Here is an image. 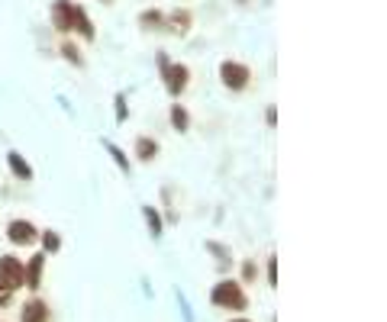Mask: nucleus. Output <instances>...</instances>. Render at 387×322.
<instances>
[{"label":"nucleus","mask_w":387,"mask_h":322,"mask_svg":"<svg viewBox=\"0 0 387 322\" xmlns=\"http://www.w3.org/2000/svg\"><path fill=\"white\" fill-rule=\"evenodd\" d=\"M20 322H52V313L45 306V300L33 296V300L23 303V313H20Z\"/></svg>","instance_id":"nucleus-8"},{"label":"nucleus","mask_w":387,"mask_h":322,"mask_svg":"<svg viewBox=\"0 0 387 322\" xmlns=\"http://www.w3.org/2000/svg\"><path fill=\"white\" fill-rule=\"evenodd\" d=\"M104 145H107V152L113 155V161L120 165V171H123V174H129V158H126V152H123L120 145H113V142H104Z\"/></svg>","instance_id":"nucleus-17"},{"label":"nucleus","mask_w":387,"mask_h":322,"mask_svg":"<svg viewBox=\"0 0 387 322\" xmlns=\"http://www.w3.org/2000/svg\"><path fill=\"white\" fill-rule=\"evenodd\" d=\"M229 322H252V319H242V316H239V319H229Z\"/></svg>","instance_id":"nucleus-23"},{"label":"nucleus","mask_w":387,"mask_h":322,"mask_svg":"<svg viewBox=\"0 0 387 322\" xmlns=\"http://www.w3.org/2000/svg\"><path fill=\"white\" fill-rule=\"evenodd\" d=\"M43 271H45V252H36L33 258H29V265L23 267V287L39 290V284H43Z\"/></svg>","instance_id":"nucleus-7"},{"label":"nucleus","mask_w":387,"mask_h":322,"mask_svg":"<svg viewBox=\"0 0 387 322\" xmlns=\"http://www.w3.org/2000/svg\"><path fill=\"white\" fill-rule=\"evenodd\" d=\"M39 238H43V252L45 255H52V252H58V248H62V238H58V232H52V229L39 232Z\"/></svg>","instance_id":"nucleus-15"},{"label":"nucleus","mask_w":387,"mask_h":322,"mask_svg":"<svg viewBox=\"0 0 387 322\" xmlns=\"http://www.w3.org/2000/svg\"><path fill=\"white\" fill-rule=\"evenodd\" d=\"M104 4H113V0H104Z\"/></svg>","instance_id":"nucleus-24"},{"label":"nucleus","mask_w":387,"mask_h":322,"mask_svg":"<svg viewBox=\"0 0 387 322\" xmlns=\"http://www.w3.org/2000/svg\"><path fill=\"white\" fill-rule=\"evenodd\" d=\"M268 284H271V287H278V258H275V255L268 258Z\"/></svg>","instance_id":"nucleus-19"},{"label":"nucleus","mask_w":387,"mask_h":322,"mask_svg":"<svg viewBox=\"0 0 387 322\" xmlns=\"http://www.w3.org/2000/svg\"><path fill=\"white\" fill-rule=\"evenodd\" d=\"M142 219L148 223V235H152V238H162V216L155 213V206H142Z\"/></svg>","instance_id":"nucleus-13"},{"label":"nucleus","mask_w":387,"mask_h":322,"mask_svg":"<svg viewBox=\"0 0 387 322\" xmlns=\"http://www.w3.org/2000/svg\"><path fill=\"white\" fill-rule=\"evenodd\" d=\"M52 26L58 33H71L75 29V4L71 0H55L52 4Z\"/></svg>","instance_id":"nucleus-6"},{"label":"nucleus","mask_w":387,"mask_h":322,"mask_svg":"<svg viewBox=\"0 0 387 322\" xmlns=\"http://www.w3.org/2000/svg\"><path fill=\"white\" fill-rule=\"evenodd\" d=\"M7 238L13 245H33L36 238H39V229H36L29 219H10L7 223Z\"/></svg>","instance_id":"nucleus-4"},{"label":"nucleus","mask_w":387,"mask_h":322,"mask_svg":"<svg viewBox=\"0 0 387 322\" xmlns=\"http://www.w3.org/2000/svg\"><path fill=\"white\" fill-rule=\"evenodd\" d=\"M210 303L219 309H229V313H242V309L249 306L246 290H242L236 280H219L217 287L210 290Z\"/></svg>","instance_id":"nucleus-1"},{"label":"nucleus","mask_w":387,"mask_h":322,"mask_svg":"<svg viewBox=\"0 0 387 322\" xmlns=\"http://www.w3.org/2000/svg\"><path fill=\"white\" fill-rule=\"evenodd\" d=\"M139 23L146 29H158V26H165V13L162 10H146V13L139 16Z\"/></svg>","instance_id":"nucleus-16"},{"label":"nucleus","mask_w":387,"mask_h":322,"mask_svg":"<svg viewBox=\"0 0 387 322\" xmlns=\"http://www.w3.org/2000/svg\"><path fill=\"white\" fill-rule=\"evenodd\" d=\"M62 58H68L75 68H81V65H85V58H81V52H77V45H71V43H62Z\"/></svg>","instance_id":"nucleus-18"},{"label":"nucleus","mask_w":387,"mask_h":322,"mask_svg":"<svg viewBox=\"0 0 387 322\" xmlns=\"http://www.w3.org/2000/svg\"><path fill=\"white\" fill-rule=\"evenodd\" d=\"M155 155H158V142L148 139V135H139V139H136V158H139V161H152Z\"/></svg>","instance_id":"nucleus-12"},{"label":"nucleus","mask_w":387,"mask_h":322,"mask_svg":"<svg viewBox=\"0 0 387 322\" xmlns=\"http://www.w3.org/2000/svg\"><path fill=\"white\" fill-rule=\"evenodd\" d=\"M10 300H13V290H10L7 284H4V280H0V306H7Z\"/></svg>","instance_id":"nucleus-21"},{"label":"nucleus","mask_w":387,"mask_h":322,"mask_svg":"<svg viewBox=\"0 0 387 322\" xmlns=\"http://www.w3.org/2000/svg\"><path fill=\"white\" fill-rule=\"evenodd\" d=\"M242 277H246V280L255 277V265H252V261H246V265H242Z\"/></svg>","instance_id":"nucleus-22"},{"label":"nucleus","mask_w":387,"mask_h":322,"mask_svg":"<svg viewBox=\"0 0 387 322\" xmlns=\"http://www.w3.org/2000/svg\"><path fill=\"white\" fill-rule=\"evenodd\" d=\"M113 104H116V119H126V116H129V110H126V97H123V94H120L116 100H113Z\"/></svg>","instance_id":"nucleus-20"},{"label":"nucleus","mask_w":387,"mask_h":322,"mask_svg":"<svg viewBox=\"0 0 387 322\" xmlns=\"http://www.w3.org/2000/svg\"><path fill=\"white\" fill-rule=\"evenodd\" d=\"M0 280H4L10 290H20L23 287V261L13 258V255H4V258H0Z\"/></svg>","instance_id":"nucleus-5"},{"label":"nucleus","mask_w":387,"mask_h":322,"mask_svg":"<svg viewBox=\"0 0 387 322\" xmlns=\"http://www.w3.org/2000/svg\"><path fill=\"white\" fill-rule=\"evenodd\" d=\"M219 81H223L229 91H246L249 81H252V71L242 62H223L219 65Z\"/></svg>","instance_id":"nucleus-3"},{"label":"nucleus","mask_w":387,"mask_h":322,"mask_svg":"<svg viewBox=\"0 0 387 322\" xmlns=\"http://www.w3.org/2000/svg\"><path fill=\"white\" fill-rule=\"evenodd\" d=\"M171 126H175L178 133H187L190 129V116H187V110H184L181 104L171 106Z\"/></svg>","instance_id":"nucleus-14"},{"label":"nucleus","mask_w":387,"mask_h":322,"mask_svg":"<svg viewBox=\"0 0 387 322\" xmlns=\"http://www.w3.org/2000/svg\"><path fill=\"white\" fill-rule=\"evenodd\" d=\"M7 168L13 171L20 181H33V168H29V161L23 158L20 152H10V155H7Z\"/></svg>","instance_id":"nucleus-10"},{"label":"nucleus","mask_w":387,"mask_h":322,"mask_svg":"<svg viewBox=\"0 0 387 322\" xmlns=\"http://www.w3.org/2000/svg\"><path fill=\"white\" fill-rule=\"evenodd\" d=\"M158 68H162V81H165V87H168L171 97H178V94L187 91V84H190L187 65H171L165 55H158Z\"/></svg>","instance_id":"nucleus-2"},{"label":"nucleus","mask_w":387,"mask_h":322,"mask_svg":"<svg viewBox=\"0 0 387 322\" xmlns=\"http://www.w3.org/2000/svg\"><path fill=\"white\" fill-rule=\"evenodd\" d=\"M75 29L81 33V39H87V43L94 39V23H91V16H87L85 7H75Z\"/></svg>","instance_id":"nucleus-11"},{"label":"nucleus","mask_w":387,"mask_h":322,"mask_svg":"<svg viewBox=\"0 0 387 322\" xmlns=\"http://www.w3.org/2000/svg\"><path fill=\"white\" fill-rule=\"evenodd\" d=\"M190 23H194V16H190L187 10H175V13L165 16V26H168L175 35H184V33H187Z\"/></svg>","instance_id":"nucleus-9"}]
</instances>
